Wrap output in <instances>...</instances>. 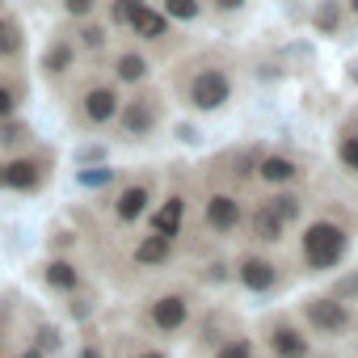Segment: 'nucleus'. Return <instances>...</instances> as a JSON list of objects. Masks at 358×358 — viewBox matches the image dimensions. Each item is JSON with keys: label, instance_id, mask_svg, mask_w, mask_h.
<instances>
[{"label": "nucleus", "instance_id": "obj_1", "mask_svg": "<svg viewBox=\"0 0 358 358\" xmlns=\"http://www.w3.org/2000/svg\"><path fill=\"white\" fill-rule=\"evenodd\" d=\"M345 249H350V236H345V228L333 224V220H316V224H308L303 236H299V262H303L308 270H333V266H341Z\"/></svg>", "mask_w": 358, "mask_h": 358}, {"label": "nucleus", "instance_id": "obj_2", "mask_svg": "<svg viewBox=\"0 0 358 358\" xmlns=\"http://www.w3.org/2000/svg\"><path fill=\"white\" fill-rule=\"evenodd\" d=\"M186 101H190L194 110H203V114L228 106V101H232V76H228L220 64H199V72H194L190 85H186Z\"/></svg>", "mask_w": 358, "mask_h": 358}, {"label": "nucleus", "instance_id": "obj_3", "mask_svg": "<svg viewBox=\"0 0 358 358\" xmlns=\"http://www.w3.org/2000/svg\"><path fill=\"white\" fill-rule=\"evenodd\" d=\"M114 122H118V139H127V143L148 139L156 131V122H160V97L156 93H135L131 101H122Z\"/></svg>", "mask_w": 358, "mask_h": 358}, {"label": "nucleus", "instance_id": "obj_4", "mask_svg": "<svg viewBox=\"0 0 358 358\" xmlns=\"http://www.w3.org/2000/svg\"><path fill=\"white\" fill-rule=\"evenodd\" d=\"M303 320H308V329H316V333H324V337H341V333L354 329L350 308H345L341 299H333V295H312V299H303Z\"/></svg>", "mask_w": 358, "mask_h": 358}, {"label": "nucleus", "instance_id": "obj_5", "mask_svg": "<svg viewBox=\"0 0 358 358\" xmlns=\"http://www.w3.org/2000/svg\"><path fill=\"white\" fill-rule=\"evenodd\" d=\"M236 282L253 295H270L282 287V274H278V262H270L266 253H241L236 257Z\"/></svg>", "mask_w": 358, "mask_h": 358}, {"label": "nucleus", "instance_id": "obj_6", "mask_svg": "<svg viewBox=\"0 0 358 358\" xmlns=\"http://www.w3.org/2000/svg\"><path fill=\"white\" fill-rule=\"evenodd\" d=\"M186 320H190V295L186 291H164V295H156L148 303V324L156 333L173 337L177 329H186Z\"/></svg>", "mask_w": 358, "mask_h": 358}, {"label": "nucleus", "instance_id": "obj_7", "mask_svg": "<svg viewBox=\"0 0 358 358\" xmlns=\"http://www.w3.org/2000/svg\"><path fill=\"white\" fill-rule=\"evenodd\" d=\"M241 224H245L241 199L228 194V190H215V194L207 199V207H203V228H207L211 236H232Z\"/></svg>", "mask_w": 358, "mask_h": 358}, {"label": "nucleus", "instance_id": "obj_8", "mask_svg": "<svg viewBox=\"0 0 358 358\" xmlns=\"http://www.w3.org/2000/svg\"><path fill=\"white\" fill-rule=\"evenodd\" d=\"M266 350L274 358H312V341L303 337L299 324H291L287 316L266 320Z\"/></svg>", "mask_w": 358, "mask_h": 358}, {"label": "nucleus", "instance_id": "obj_9", "mask_svg": "<svg viewBox=\"0 0 358 358\" xmlns=\"http://www.w3.org/2000/svg\"><path fill=\"white\" fill-rule=\"evenodd\" d=\"M118 110H122V97H118L114 85H89L80 93V118H85V127H106V122L118 118Z\"/></svg>", "mask_w": 358, "mask_h": 358}, {"label": "nucleus", "instance_id": "obj_10", "mask_svg": "<svg viewBox=\"0 0 358 358\" xmlns=\"http://www.w3.org/2000/svg\"><path fill=\"white\" fill-rule=\"evenodd\" d=\"M43 177H47V169H43V160H34V156H17V160L5 164V186L17 190V194H34V190L43 186Z\"/></svg>", "mask_w": 358, "mask_h": 358}, {"label": "nucleus", "instance_id": "obj_11", "mask_svg": "<svg viewBox=\"0 0 358 358\" xmlns=\"http://www.w3.org/2000/svg\"><path fill=\"white\" fill-rule=\"evenodd\" d=\"M148 203H152L148 182H131V186H122V194L114 199V215H118V224H135V220H143V215H148Z\"/></svg>", "mask_w": 358, "mask_h": 358}, {"label": "nucleus", "instance_id": "obj_12", "mask_svg": "<svg viewBox=\"0 0 358 358\" xmlns=\"http://www.w3.org/2000/svg\"><path fill=\"white\" fill-rule=\"evenodd\" d=\"M257 177H262L266 186H291V182H299V177H303V169H299L291 156L270 152V156H262V160H257Z\"/></svg>", "mask_w": 358, "mask_h": 358}, {"label": "nucleus", "instance_id": "obj_13", "mask_svg": "<svg viewBox=\"0 0 358 358\" xmlns=\"http://www.w3.org/2000/svg\"><path fill=\"white\" fill-rule=\"evenodd\" d=\"M287 228H291V224H287L282 215H274L266 203H262V207L249 215V236H253L257 245H278V241L287 236Z\"/></svg>", "mask_w": 358, "mask_h": 358}, {"label": "nucleus", "instance_id": "obj_14", "mask_svg": "<svg viewBox=\"0 0 358 358\" xmlns=\"http://www.w3.org/2000/svg\"><path fill=\"white\" fill-rule=\"evenodd\" d=\"M182 215H186V199H182V194H169V199L152 211V232L177 241V232H182Z\"/></svg>", "mask_w": 358, "mask_h": 358}, {"label": "nucleus", "instance_id": "obj_15", "mask_svg": "<svg viewBox=\"0 0 358 358\" xmlns=\"http://www.w3.org/2000/svg\"><path fill=\"white\" fill-rule=\"evenodd\" d=\"M131 34H139V38H148V43H156V38H164L169 34V17L160 13V9H152L148 0L135 9V17H131V26H127Z\"/></svg>", "mask_w": 358, "mask_h": 358}, {"label": "nucleus", "instance_id": "obj_16", "mask_svg": "<svg viewBox=\"0 0 358 358\" xmlns=\"http://www.w3.org/2000/svg\"><path fill=\"white\" fill-rule=\"evenodd\" d=\"M173 257V236H143L139 245H135V253H131V262L135 266H164Z\"/></svg>", "mask_w": 358, "mask_h": 358}, {"label": "nucleus", "instance_id": "obj_17", "mask_svg": "<svg viewBox=\"0 0 358 358\" xmlns=\"http://www.w3.org/2000/svg\"><path fill=\"white\" fill-rule=\"evenodd\" d=\"M43 282H47L51 291H59V295H72V291L80 287V270H76L72 262L55 257V262H47V270H43Z\"/></svg>", "mask_w": 358, "mask_h": 358}, {"label": "nucleus", "instance_id": "obj_18", "mask_svg": "<svg viewBox=\"0 0 358 358\" xmlns=\"http://www.w3.org/2000/svg\"><path fill=\"white\" fill-rule=\"evenodd\" d=\"M72 64H76V43H68V38H55L47 47V55H43L47 76H64V72H72Z\"/></svg>", "mask_w": 358, "mask_h": 358}, {"label": "nucleus", "instance_id": "obj_19", "mask_svg": "<svg viewBox=\"0 0 358 358\" xmlns=\"http://www.w3.org/2000/svg\"><path fill=\"white\" fill-rule=\"evenodd\" d=\"M114 76H118L122 85H139V80H148V59H143L139 51H122L118 64H114Z\"/></svg>", "mask_w": 358, "mask_h": 358}, {"label": "nucleus", "instance_id": "obj_20", "mask_svg": "<svg viewBox=\"0 0 358 358\" xmlns=\"http://www.w3.org/2000/svg\"><path fill=\"white\" fill-rule=\"evenodd\" d=\"M22 47H26L22 26H17L13 17L0 13V59H17V55H22Z\"/></svg>", "mask_w": 358, "mask_h": 358}, {"label": "nucleus", "instance_id": "obj_21", "mask_svg": "<svg viewBox=\"0 0 358 358\" xmlns=\"http://www.w3.org/2000/svg\"><path fill=\"white\" fill-rule=\"evenodd\" d=\"M266 207H270L274 215H282L287 224H295V220L303 215V199H299V194H287V190H282V194H270Z\"/></svg>", "mask_w": 358, "mask_h": 358}, {"label": "nucleus", "instance_id": "obj_22", "mask_svg": "<svg viewBox=\"0 0 358 358\" xmlns=\"http://www.w3.org/2000/svg\"><path fill=\"white\" fill-rule=\"evenodd\" d=\"M160 13L173 22H194L203 13V0H160Z\"/></svg>", "mask_w": 358, "mask_h": 358}, {"label": "nucleus", "instance_id": "obj_23", "mask_svg": "<svg viewBox=\"0 0 358 358\" xmlns=\"http://www.w3.org/2000/svg\"><path fill=\"white\" fill-rule=\"evenodd\" d=\"M215 358H257V350H253V341H249V337L228 333V337L215 345Z\"/></svg>", "mask_w": 358, "mask_h": 358}, {"label": "nucleus", "instance_id": "obj_24", "mask_svg": "<svg viewBox=\"0 0 358 358\" xmlns=\"http://www.w3.org/2000/svg\"><path fill=\"white\" fill-rule=\"evenodd\" d=\"M30 139V127L26 122H17V118H5L0 122V148H17V143H26Z\"/></svg>", "mask_w": 358, "mask_h": 358}, {"label": "nucleus", "instance_id": "obj_25", "mask_svg": "<svg viewBox=\"0 0 358 358\" xmlns=\"http://www.w3.org/2000/svg\"><path fill=\"white\" fill-rule=\"evenodd\" d=\"M337 160H341L350 173H358V135H354V131L337 139Z\"/></svg>", "mask_w": 358, "mask_h": 358}, {"label": "nucleus", "instance_id": "obj_26", "mask_svg": "<svg viewBox=\"0 0 358 358\" xmlns=\"http://www.w3.org/2000/svg\"><path fill=\"white\" fill-rule=\"evenodd\" d=\"M76 182H80L85 190H101V186L114 182V169H80V173H76Z\"/></svg>", "mask_w": 358, "mask_h": 358}, {"label": "nucleus", "instance_id": "obj_27", "mask_svg": "<svg viewBox=\"0 0 358 358\" xmlns=\"http://www.w3.org/2000/svg\"><path fill=\"white\" fill-rule=\"evenodd\" d=\"M316 26H320L324 34H333V30L341 26V5H337V0H324V5L316 9Z\"/></svg>", "mask_w": 358, "mask_h": 358}, {"label": "nucleus", "instance_id": "obj_28", "mask_svg": "<svg viewBox=\"0 0 358 358\" xmlns=\"http://www.w3.org/2000/svg\"><path fill=\"white\" fill-rule=\"evenodd\" d=\"M80 47H85V51H101V47H106V26L85 22V30H80Z\"/></svg>", "mask_w": 358, "mask_h": 358}, {"label": "nucleus", "instance_id": "obj_29", "mask_svg": "<svg viewBox=\"0 0 358 358\" xmlns=\"http://www.w3.org/2000/svg\"><path fill=\"white\" fill-rule=\"evenodd\" d=\"M59 5H64V13H68V17L85 22V17H93V9L101 5V0H59Z\"/></svg>", "mask_w": 358, "mask_h": 358}, {"label": "nucleus", "instance_id": "obj_30", "mask_svg": "<svg viewBox=\"0 0 358 358\" xmlns=\"http://www.w3.org/2000/svg\"><path fill=\"white\" fill-rule=\"evenodd\" d=\"M13 114H17V89L9 80H0V122L13 118Z\"/></svg>", "mask_w": 358, "mask_h": 358}, {"label": "nucleus", "instance_id": "obj_31", "mask_svg": "<svg viewBox=\"0 0 358 358\" xmlns=\"http://www.w3.org/2000/svg\"><path fill=\"white\" fill-rule=\"evenodd\" d=\"M139 5H143V0H114V26H131Z\"/></svg>", "mask_w": 358, "mask_h": 358}, {"label": "nucleus", "instance_id": "obj_32", "mask_svg": "<svg viewBox=\"0 0 358 358\" xmlns=\"http://www.w3.org/2000/svg\"><path fill=\"white\" fill-rule=\"evenodd\" d=\"M358 295V274H350V278H341V282H333V299H354Z\"/></svg>", "mask_w": 358, "mask_h": 358}, {"label": "nucleus", "instance_id": "obj_33", "mask_svg": "<svg viewBox=\"0 0 358 358\" xmlns=\"http://www.w3.org/2000/svg\"><path fill=\"white\" fill-rule=\"evenodd\" d=\"M34 345L47 354V350H55V345H59V333H55L51 324H38V337H34Z\"/></svg>", "mask_w": 358, "mask_h": 358}, {"label": "nucleus", "instance_id": "obj_34", "mask_svg": "<svg viewBox=\"0 0 358 358\" xmlns=\"http://www.w3.org/2000/svg\"><path fill=\"white\" fill-rule=\"evenodd\" d=\"M97 160H106V148L101 143H89V148L76 152V164H97Z\"/></svg>", "mask_w": 358, "mask_h": 358}, {"label": "nucleus", "instance_id": "obj_35", "mask_svg": "<svg viewBox=\"0 0 358 358\" xmlns=\"http://www.w3.org/2000/svg\"><path fill=\"white\" fill-rule=\"evenodd\" d=\"M211 5H215V9H220V13H236V9H241V5H245V0H211Z\"/></svg>", "mask_w": 358, "mask_h": 358}, {"label": "nucleus", "instance_id": "obj_36", "mask_svg": "<svg viewBox=\"0 0 358 358\" xmlns=\"http://www.w3.org/2000/svg\"><path fill=\"white\" fill-rule=\"evenodd\" d=\"M135 358H169V354H164V350H156V345H139V350H135Z\"/></svg>", "mask_w": 358, "mask_h": 358}, {"label": "nucleus", "instance_id": "obj_37", "mask_svg": "<svg viewBox=\"0 0 358 358\" xmlns=\"http://www.w3.org/2000/svg\"><path fill=\"white\" fill-rule=\"evenodd\" d=\"M80 358H106V354H101V345H85V350H80Z\"/></svg>", "mask_w": 358, "mask_h": 358}, {"label": "nucleus", "instance_id": "obj_38", "mask_svg": "<svg viewBox=\"0 0 358 358\" xmlns=\"http://www.w3.org/2000/svg\"><path fill=\"white\" fill-rule=\"evenodd\" d=\"M17 358H47V354H43V350H38V345H26V350H22V354H17Z\"/></svg>", "mask_w": 358, "mask_h": 358}, {"label": "nucleus", "instance_id": "obj_39", "mask_svg": "<svg viewBox=\"0 0 358 358\" xmlns=\"http://www.w3.org/2000/svg\"><path fill=\"white\" fill-rule=\"evenodd\" d=\"M0 354H5V329H0Z\"/></svg>", "mask_w": 358, "mask_h": 358}, {"label": "nucleus", "instance_id": "obj_40", "mask_svg": "<svg viewBox=\"0 0 358 358\" xmlns=\"http://www.w3.org/2000/svg\"><path fill=\"white\" fill-rule=\"evenodd\" d=\"M0 186H5V164H0Z\"/></svg>", "mask_w": 358, "mask_h": 358}, {"label": "nucleus", "instance_id": "obj_41", "mask_svg": "<svg viewBox=\"0 0 358 358\" xmlns=\"http://www.w3.org/2000/svg\"><path fill=\"white\" fill-rule=\"evenodd\" d=\"M350 5H354V13H358V0H350Z\"/></svg>", "mask_w": 358, "mask_h": 358}, {"label": "nucleus", "instance_id": "obj_42", "mask_svg": "<svg viewBox=\"0 0 358 358\" xmlns=\"http://www.w3.org/2000/svg\"><path fill=\"white\" fill-rule=\"evenodd\" d=\"M354 80H358V68H354Z\"/></svg>", "mask_w": 358, "mask_h": 358}, {"label": "nucleus", "instance_id": "obj_43", "mask_svg": "<svg viewBox=\"0 0 358 358\" xmlns=\"http://www.w3.org/2000/svg\"><path fill=\"white\" fill-rule=\"evenodd\" d=\"M0 5H5V0H0Z\"/></svg>", "mask_w": 358, "mask_h": 358}]
</instances>
